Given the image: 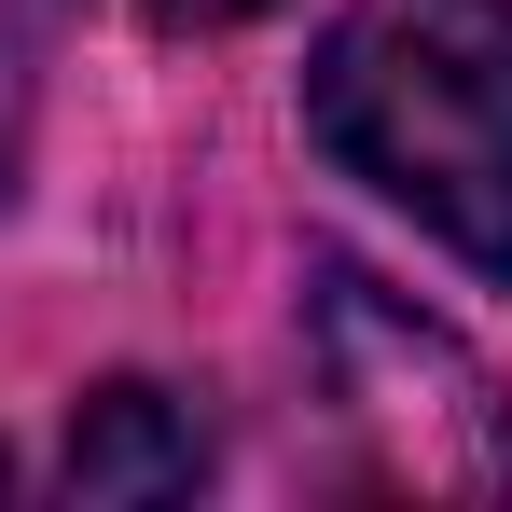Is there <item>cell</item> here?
<instances>
[{"label": "cell", "instance_id": "obj_2", "mask_svg": "<svg viewBox=\"0 0 512 512\" xmlns=\"http://www.w3.org/2000/svg\"><path fill=\"white\" fill-rule=\"evenodd\" d=\"M305 346H319V388L346 402L374 485H402V499H512V402H499V374L443 333L429 305H402L374 263H319L305 277Z\"/></svg>", "mask_w": 512, "mask_h": 512}, {"label": "cell", "instance_id": "obj_3", "mask_svg": "<svg viewBox=\"0 0 512 512\" xmlns=\"http://www.w3.org/2000/svg\"><path fill=\"white\" fill-rule=\"evenodd\" d=\"M208 416L180 402V388H153V374H111V388H84L70 402V457H56V485L97 512H139V499H194L208 485Z\"/></svg>", "mask_w": 512, "mask_h": 512}, {"label": "cell", "instance_id": "obj_4", "mask_svg": "<svg viewBox=\"0 0 512 512\" xmlns=\"http://www.w3.org/2000/svg\"><path fill=\"white\" fill-rule=\"evenodd\" d=\"M56 14H70V0H0V194H14L28 111H42V56H56Z\"/></svg>", "mask_w": 512, "mask_h": 512}, {"label": "cell", "instance_id": "obj_5", "mask_svg": "<svg viewBox=\"0 0 512 512\" xmlns=\"http://www.w3.org/2000/svg\"><path fill=\"white\" fill-rule=\"evenodd\" d=\"M167 28H250V14H277V0H153Z\"/></svg>", "mask_w": 512, "mask_h": 512}, {"label": "cell", "instance_id": "obj_1", "mask_svg": "<svg viewBox=\"0 0 512 512\" xmlns=\"http://www.w3.org/2000/svg\"><path fill=\"white\" fill-rule=\"evenodd\" d=\"M305 139L512 291V0H346L305 56Z\"/></svg>", "mask_w": 512, "mask_h": 512}]
</instances>
